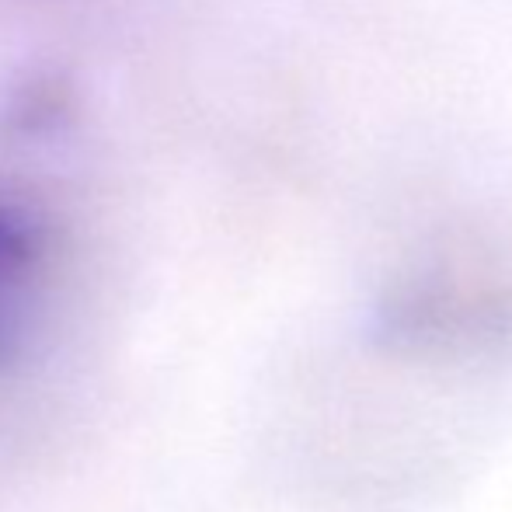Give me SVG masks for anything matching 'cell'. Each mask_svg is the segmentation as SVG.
I'll return each mask as SVG.
<instances>
[{
	"mask_svg": "<svg viewBox=\"0 0 512 512\" xmlns=\"http://www.w3.org/2000/svg\"><path fill=\"white\" fill-rule=\"evenodd\" d=\"M384 349L485 359L512 349V269L488 251H450L394 279L373 310Z\"/></svg>",
	"mask_w": 512,
	"mask_h": 512,
	"instance_id": "cell-1",
	"label": "cell"
},
{
	"mask_svg": "<svg viewBox=\"0 0 512 512\" xmlns=\"http://www.w3.org/2000/svg\"><path fill=\"white\" fill-rule=\"evenodd\" d=\"M56 286V241L46 216L0 192V380L39 342Z\"/></svg>",
	"mask_w": 512,
	"mask_h": 512,
	"instance_id": "cell-2",
	"label": "cell"
}]
</instances>
